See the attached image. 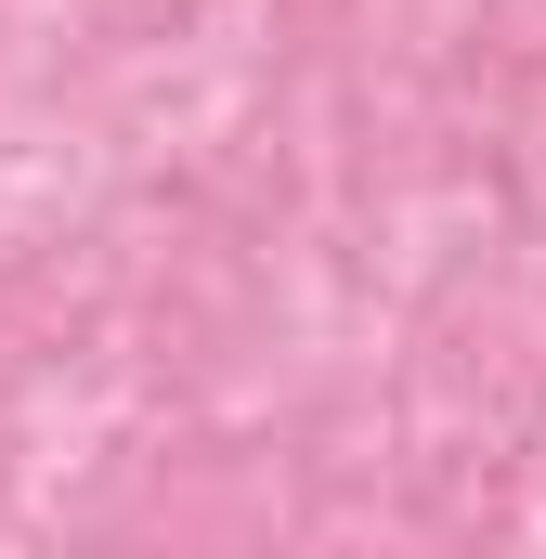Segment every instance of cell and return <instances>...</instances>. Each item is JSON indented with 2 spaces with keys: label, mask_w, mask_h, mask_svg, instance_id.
Returning <instances> with one entry per match:
<instances>
[]
</instances>
